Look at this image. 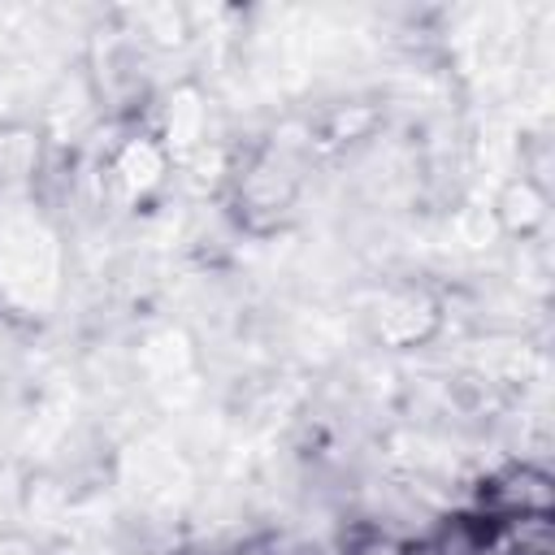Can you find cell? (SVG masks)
Listing matches in <instances>:
<instances>
[{
    "mask_svg": "<svg viewBox=\"0 0 555 555\" xmlns=\"http://www.w3.org/2000/svg\"><path fill=\"white\" fill-rule=\"evenodd\" d=\"M438 330V304L425 291H386L373 308H369V334L390 347V351H408L416 343H425Z\"/></svg>",
    "mask_w": 555,
    "mask_h": 555,
    "instance_id": "6da1fadb",
    "label": "cell"
},
{
    "mask_svg": "<svg viewBox=\"0 0 555 555\" xmlns=\"http://www.w3.org/2000/svg\"><path fill=\"white\" fill-rule=\"evenodd\" d=\"M494 225L507 238H538L551 225V186L538 173H512L499 191H494Z\"/></svg>",
    "mask_w": 555,
    "mask_h": 555,
    "instance_id": "7a4b0ae2",
    "label": "cell"
},
{
    "mask_svg": "<svg viewBox=\"0 0 555 555\" xmlns=\"http://www.w3.org/2000/svg\"><path fill=\"white\" fill-rule=\"evenodd\" d=\"M48 139L35 121L9 117L0 121V186H26L43 173Z\"/></svg>",
    "mask_w": 555,
    "mask_h": 555,
    "instance_id": "3957f363",
    "label": "cell"
}]
</instances>
